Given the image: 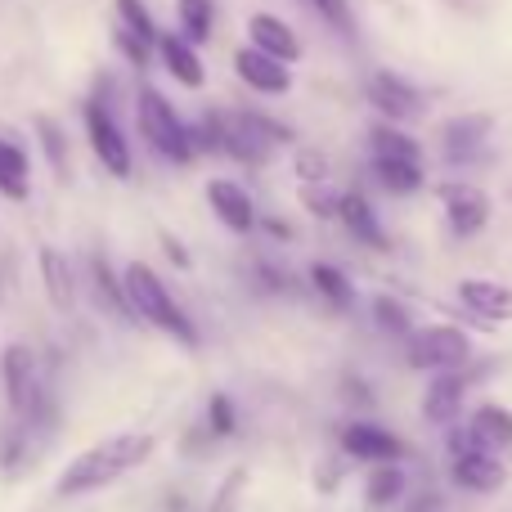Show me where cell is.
Segmentation results:
<instances>
[{
  "mask_svg": "<svg viewBox=\"0 0 512 512\" xmlns=\"http://www.w3.org/2000/svg\"><path fill=\"white\" fill-rule=\"evenodd\" d=\"M158 450V436L153 432H117V436H104L95 441L90 450H81L68 468L59 472L54 481V499H86L95 490H108L117 486L122 477H131L135 468L153 459Z\"/></svg>",
  "mask_w": 512,
  "mask_h": 512,
  "instance_id": "1",
  "label": "cell"
},
{
  "mask_svg": "<svg viewBox=\"0 0 512 512\" xmlns=\"http://www.w3.org/2000/svg\"><path fill=\"white\" fill-rule=\"evenodd\" d=\"M122 288H126V301H131V315L153 324L158 333L176 337L180 346H198V328L194 319L180 310V301L167 292V283L158 279V270L144 261H131L122 270Z\"/></svg>",
  "mask_w": 512,
  "mask_h": 512,
  "instance_id": "2",
  "label": "cell"
},
{
  "mask_svg": "<svg viewBox=\"0 0 512 512\" xmlns=\"http://www.w3.org/2000/svg\"><path fill=\"white\" fill-rule=\"evenodd\" d=\"M135 113H140V135L149 140V149L158 153V158L189 162L198 153L189 126L176 117V108L167 104V95H162V90L140 86V95H135Z\"/></svg>",
  "mask_w": 512,
  "mask_h": 512,
  "instance_id": "3",
  "label": "cell"
},
{
  "mask_svg": "<svg viewBox=\"0 0 512 512\" xmlns=\"http://www.w3.org/2000/svg\"><path fill=\"white\" fill-rule=\"evenodd\" d=\"M0 382H5L9 414L27 418V423H41V414L50 409V400H45L41 360H36L32 346H23V342L5 346V355H0Z\"/></svg>",
  "mask_w": 512,
  "mask_h": 512,
  "instance_id": "4",
  "label": "cell"
},
{
  "mask_svg": "<svg viewBox=\"0 0 512 512\" xmlns=\"http://www.w3.org/2000/svg\"><path fill=\"white\" fill-rule=\"evenodd\" d=\"M468 360H472V342L463 328L432 324V328L409 333V364H414V369L450 373V369H463Z\"/></svg>",
  "mask_w": 512,
  "mask_h": 512,
  "instance_id": "5",
  "label": "cell"
},
{
  "mask_svg": "<svg viewBox=\"0 0 512 512\" xmlns=\"http://www.w3.org/2000/svg\"><path fill=\"white\" fill-rule=\"evenodd\" d=\"M86 135H90V149H95V158L104 162L108 176H117V180L131 176V144H126L108 99H90L86 104Z\"/></svg>",
  "mask_w": 512,
  "mask_h": 512,
  "instance_id": "6",
  "label": "cell"
},
{
  "mask_svg": "<svg viewBox=\"0 0 512 512\" xmlns=\"http://www.w3.org/2000/svg\"><path fill=\"white\" fill-rule=\"evenodd\" d=\"M450 454H454V481H459L463 490H481V495H490V490H499L504 486V463L495 459V454H486V450H477L472 445V436H454V445H450Z\"/></svg>",
  "mask_w": 512,
  "mask_h": 512,
  "instance_id": "7",
  "label": "cell"
},
{
  "mask_svg": "<svg viewBox=\"0 0 512 512\" xmlns=\"http://www.w3.org/2000/svg\"><path fill=\"white\" fill-rule=\"evenodd\" d=\"M441 203H445V221H450V230L459 234V239H472V234L486 230L490 198L481 194L477 185H468V180H450V185H441Z\"/></svg>",
  "mask_w": 512,
  "mask_h": 512,
  "instance_id": "8",
  "label": "cell"
},
{
  "mask_svg": "<svg viewBox=\"0 0 512 512\" xmlns=\"http://www.w3.org/2000/svg\"><path fill=\"white\" fill-rule=\"evenodd\" d=\"M158 36L162 32L153 27L149 9H144L140 0H117V50H122L135 68L149 63V50L158 45Z\"/></svg>",
  "mask_w": 512,
  "mask_h": 512,
  "instance_id": "9",
  "label": "cell"
},
{
  "mask_svg": "<svg viewBox=\"0 0 512 512\" xmlns=\"http://www.w3.org/2000/svg\"><path fill=\"white\" fill-rule=\"evenodd\" d=\"M490 140V117L481 113H468V117H450V122L441 126V153L450 167H468V162L481 158V149H486Z\"/></svg>",
  "mask_w": 512,
  "mask_h": 512,
  "instance_id": "10",
  "label": "cell"
},
{
  "mask_svg": "<svg viewBox=\"0 0 512 512\" xmlns=\"http://www.w3.org/2000/svg\"><path fill=\"white\" fill-rule=\"evenodd\" d=\"M342 450L364 463H400L405 459V441L391 436L378 423H346L342 427Z\"/></svg>",
  "mask_w": 512,
  "mask_h": 512,
  "instance_id": "11",
  "label": "cell"
},
{
  "mask_svg": "<svg viewBox=\"0 0 512 512\" xmlns=\"http://www.w3.org/2000/svg\"><path fill=\"white\" fill-rule=\"evenodd\" d=\"M369 99H373V108H378L387 122H409V117L423 113V95H418L405 77H396V72H373L369 77Z\"/></svg>",
  "mask_w": 512,
  "mask_h": 512,
  "instance_id": "12",
  "label": "cell"
},
{
  "mask_svg": "<svg viewBox=\"0 0 512 512\" xmlns=\"http://www.w3.org/2000/svg\"><path fill=\"white\" fill-rule=\"evenodd\" d=\"M234 72H239V77L248 81L252 90H261V95H288V90H292L288 63H279V59H270V54H261L256 45H243V50L234 54Z\"/></svg>",
  "mask_w": 512,
  "mask_h": 512,
  "instance_id": "13",
  "label": "cell"
},
{
  "mask_svg": "<svg viewBox=\"0 0 512 512\" xmlns=\"http://www.w3.org/2000/svg\"><path fill=\"white\" fill-rule=\"evenodd\" d=\"M248 41H252L261 54L279 59V63H297V59H301L297 32H292L283 18H274V14H252V18H248Z\"/></svg>",
  "mask_w": 512,
  "mask_h": 512,
  "instance_id": "14",
  "label": "cell"
},
{
  "mask_svg": "<svg viewBox=\"0 0 512 512\" xmlns=\"http://www.w3.org/2000/svg\"><path fill=\"white\" fill-rule=\"evenodd\" d=\"M207 203H212V212L221 216V225H230L234 234H252L256 207H252V198L243 185H234V180H212V185H207Z\"/></svg>",
  "mask_w": 512,
  "mask_h": 512,
  "instance_id": "15",
  "label": "cell"
},
{
  "mask_svg": "<svg viewBox=\"0 0 512 512\" xmlns=\"http://www.w3.org/2000/svg\"><path fill=\"white\" fill-rule=\"evenodd\" d=\"M158 54H162V63H167V72L180 81V86L198 90V86H203V81H207L203 59H198L194 41H189L185 32H162V36H158Z\"/></svg>",
  "mask_w": 512,
  "mask_h": 512,
  "instance_id": "16",
  "label": "cell"
},
{
  "mask_svg": "<svg viewBox=\"0 0 512 512\" xmlns=\"http://www.w3.org/2000/svg\"><path fill=\"white\" fill-rule=\"evenodd\" d=\"M459 301L472 310V315L490 319V324H499V319H512V288H508V283L463 279L459 283Z\"/></svg>",
  "mask_w": 512,
  "mask_h": 512,
  "instance_id": "17",
  "label": "cell"
},
{
  "mask_svg": "<svg viewBox=\"0 0 512 512\" xmlns=\"http://www.w3.org/2000/svg\"><path fill=\"white\" fill-rule=\"evenodd\" d=\"M463 391H468V373L463 369H450V373H436L432 387L423 396V414L427 423H454L463 409Z\"/></svg>",
  "mask_w": 512,
  "mask_h": 512,
  "instance_id": "18",
  "label": "cell"
},
{
  "mask_svg": "<svg viewBox=\"0 0 512 512\" xmlns=\"http://www.w3.org/2000/svg\"><path fill=\"white\" fill-rule=\"evenodd\" d=\"M337 221H342L360 243H369V248H387V234H382V225H378V212H373V203L364 194H355V189L342 194V203H337Z\"/></svg>",
  "mask_w": 512,
  "mask_h": 512,
  "instance_id": "19",
  "label": "cell"
},
{
  "mask_svg": "<svg viewBox=\"0 0 512 512\" xmlns=\"http://www.w3.org/2000/svg\"><path fill=\"white\" fill-rule=\"evenodd\" d=\"M472 445L477 450H512V414L499 405H481L477 414H472Z\"/></svg>",
  "mask_w": 512,
  "mask_h": 512,
  "instance_id": "20",
  "label": "cell"
},
{
  "mask_svg": "<svg viewBox=\"0 0 512 512\" xmlns=\"http://www.w3.org/2000/svg\"><path fill=\"white\" fill-rule=\"evenodd\" d=\"M41 279H45V297H50L54 310H72L77 292H72V270H68V256L59 248H41Z\"/></svg>",
  "mask_w": 512,
  "mask_h": 512,
  "instance_id": "21",
  "label": "cell"
},
{
  "mask_svg": "<svg viewBox=\"0 0 512 512\" xmlns=\"http://www.w3.org/2000/svg\"><path fill=\"white\" fill-rule=\"evenodd\" d=\"M369 158L373 162H423L418 140H409L396 126H373L369 131Z\"/></svg>",
  "mask_w": 512,
  "mask_h": 512,
  "instance_id": "22",
  "label": "cell"
},
{
  "mask_svg": "<svg viewBox=\"0 0 512 512\" xmlns=\"http://www.w3.org/2000/svg\"><path fill=\"white\" fill-rule=\"evenodd\" d=\"M310 283H315V292L328 301V306H337V310H351L355 288H351V279H346V274L337 270V265L315 261V265H310Z\"/></svg>",
  "mask_w": 512,
  "mask_h": 512,
  "instance_id": "23",
  "label": "cell"
},
{
  "mask_svg": "<svg viewBox=\"0 0 512 512\" xmlns=\"http://www.w3.org/2000/svg\"><path fill=\"white\" fill-rule=\"evenodd\" d=\"M0 194L14 203L27 198V153L9 140H0Z\"/></svg>",
  "mask_w": 512,
  "mask_h": 512,
  "instance_id": "24",
  "label": "cell"
},
{
  "mask_svg": "<svg viewBox=\"0 0 512 512\" xmlns=\"http://www.w3.org/2000/svg\"><path fill=\"white\" fill-rule=\"evenodd\" d=\"M373 176L391 194H414L423 189V162H373Z\"/></svg>",
  "mask_w": 512,
  "mask_h": 512,
  "instance_id": "25",
  "label": "cell"
},
{
  "mask_svg": "<svg viewBox=\"0 0 512 512\" xmlns=\"http://www.w3.org/2000/svg\"><path fill=\"white\" fill-rule=\"evenodd\" d=\"M90 274H95V292H99V301H104V306L113 310V315L135 319V315H131V301H126L122 279H113V270H108V261H99V256H90Z\"/></svg>",
  "mask_w": 512,
  "mask_h": 512,
  "instance_id": "26",
  "label": "cell"
},
{
  "mask_svg": "<svg viewBox=\"0 0 512 512\" xmlns=\"http://www.w3.org/2000/svg\"><path fill=\"white\" fill-rule=\"evenodd\" d=\"M212 18H216L212 0H180V32L194 45L212 41Z\"/></svg>",
  "mask_w": 512,
  "mask_h": 512,
  "instance_id": "27",
  "label": "cell"
},
{
  "mask_svg": "<svg viewBox=\"0 0 512 512\" xmlns=\"http://www.w3.org/2000/svg\"><path fill=\"white\" fill-rule=\"evenodd\" d=\"M400 495H405V472H400L396 463H378V468H373V481H369V504L387 508V504H396Z\"/></svg>",
  "mask_w": 512,
  "mask_h": 512,
  "instance_id": "28",
  "label": "cell"
},
{
  "mask_svg": "<svg viewBox=\"0 0 512 512\" xmlns=\"http://www.w3.org/2000/svg\"><path fill=\"white\" fill-rule=\"evenodd\" d=\"M36 135H41V149H45V158H50V167L59 171V176H68V140H63V126L41 113L36 117Z\"/></svg>",
  "mask_w": 512,
  "mask_h": 512,
  "instance_id": "29",
  "label": "cell"
},
{
  "mask_svg": "<svg viewBox=\"0 0 512 512\" xmlns=\"http://www.w3.org/2000/svg\"><path fill=\"white\" fill-rule=\"evenodd\" d=\"M234 427H239V414H234V400L216 391V396L207 400V432H212V436H234Z\"/></svg>",
  "mask_w": 512,
  "mask_h": 512,
  "instance_id": "30",
  "label": "cell"
},
{
  "mask_svg": "<svg viewBox=\"0 0 512 512\" xmlns=\"http://www.w3.org/2000/svg\"><path fill=\"white\" fill-rule=\"evenodd\" d=\"M373 315H378V324L387 328V333H396V337L414 333V324H409V310L400 306V301H391V297H373Z\"/></svg>",
  "mask_w": 512,
  "mask_h": 512,
  "instance_id": "31",
  "label": "cell"
},
{
  "mask_svg": "<svg viewBox=\"0 0 512 512\" xmlns=\"http://www.w3.org/2000/svg\"><path fill=\"white\" fill-rule=\"evenodd\" d=\"M301 203H306L315 216H324V221H328V216H337V203H342V194H333L328 185H306V189H301Z\"/></svg>",
  "mask_w": 512,
  "mask_h": 512,
  "instance_id": "32",
  "label": "cell"
},
{
  "mask_svg": "<svg viewBox=\"0 0 512 512\" xmlns=\"http://www.w3.org/2000/svg\"><path fill=\"white\" fill-rule=\"evenodd\" d=\"M297 176L306 180V185H324L328 180V158L324 153H315V149H301L297 153Z\"/></svg>",
  "mask_w": 512,
  "mask_h": 512,
  "instance_id": "33",
  "label": "cell"
},
{
  "mask_svg": "<svg viewBox=\"0 0 512 512\" xmlns=\"http://www.w3.org/2000/svg\"><path fill=\"white\" fill-rule=\"evenodd\" d=\"M310 5H315V14L319 18H328V23L337 27V32H346L351 36V5H346V0H310Z\"/></svg>",
  "mask_w": 512,
  "mask_h": 512,
  "instance_id": "34",
  "label": "cell"
},
{
  "mask_svg": "<svg viewBox=\"0 0 512 512\" xmlns=\"http://www.w3.org/2000/svg\"><path fill=\"white\" fill-rule=\"evenodd\" d=\"M162 248H167V256L180 265V270H189V252H185V243L171 239V234H162Z\"/></svg>",
  "mask_w": 512,
  "mask_h": 512,
  "instance_id": "35",
  "label": "cell"
},
{
  "mask_svg": "<svg viewBox=\"0 0 512 512\" xmlns=\"http://www.w3.org/2000/svg\"><path fill=\"white\" fill-rule=\"evenodd\" d=\"M265 230H270L274 239H288V225H283V221H270V225H265Z\"/></svg>",
  "mask_w": 512,
  "mask_h": 512,
  "instance_id": "36",
  "label": "cell"
}]
</instances>
